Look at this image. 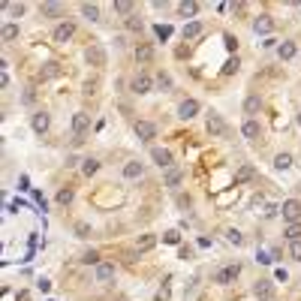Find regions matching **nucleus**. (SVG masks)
Masks as SVG:
<instances>
[{
  "instance_id": "nucleus-29",
  "label": "nucleus",
  "mask_w": 301,
  "mask_h": 301,
  "mask_svg": "<svg viewBox=\"0 0 301 301\" xmlns=\"http://www.w3.org/2000/svg\"><path fill=\"white\" fill-rule=\"evenodd\" d=\"M97 169H100V160H94V157H87V160L81 163V172L87 175V178H91V175H94Z\"/></svg>"
},
{
  "instance_id": "nucleus-1",
  "label": "nucleus",
  "mask_w": 301,
  "mask_h": 301,
  "mask_svg": "<svg viewBox=\"0 0 301 301\" xmlns=\"http://www.w3.org/2000/svg\"><path fill=\"white\" fill-rule=\"evenodd\" d=\"M238 274H241V265H238V262L223 265V268L214 274V283H220V286H229V283H235V280H238Z\"/></svg>"
},
{
  "instance_id": "nucleus-16",
  "label": "nucleus",
  "mask_w": 301,
  "mask_h": 301,
  "mask_svg": "<svg viewBox=\"0 0 301 301\" xmlns=\"http://www.w3.org/2000/svg\"><path fill=\"white\" fill-rule=\"evenodd\" d=\"M181 178H184V172H181L178 166H169V169H166V175H163L166 187H178V184H181Z\"/></svg>"
},
{
  "instance_id": "nucleus-2",
  "label": "nucleus",
  "mask_w": 301,
  "mask_h": 301,
  "mask_svg": "<svg viewBox=\"0 0 301 301\" xmlns=\"http://www.w3.org/2000/svg\"><path fill=\"white\" fill-rule=\"evenodd\" d=\"M151 87H154V79H151V73H136L133 76V81H130V91L133 94H151Z\"/></svg>"
},
{
  "instance_id": "nucleus-34",
  "label": "nucleus",
  "mask_w": 301,
  "mask_h": 301,
  "mask_svg": "<svg viewBox=\"0 0 301 301\" xmlns=\"http://www.w3.org/2000/svg\"><path fill=\"white\" fill-rule=\"evenodd\" d=\"M253 175H256V169H253V166H241V169H238V181H250Z\"/></svg>"
},
{
  "instance_id": "nucleus-31",
  "label": "nucleus",
  "mask_w": 301,
  "mask_h": 301,
  "mask_svg": "<svg viewBox=\"0 0 301 301\" xmlns=\"http://www.w3.org/2000/svg\"><path fill=\"white\" fill-rule=\"evenodd\" d=\"M69 202H73V190H69V187H63V190H58V205H69Z\"/></svg>"
},
{
  "instance_id": "nucleus-12",
  "label": "nucleus",
  "mask_w": 301,
  "mask_h": 301,
  "mask_svg": "<svg viewBox=\"0 0 301 301\" xmlns=\"http://www.w3.org/2000/svg\"><path fill=\"white\" fill-rule=\"evenodd\" d=\"M241 133H244V139H250V141H256V139L262 136V127H259V120H253V118H247V120L241 123Z\"/></svg>"
},
{
  "instance_id": "nucleus-7",
  "label": "nucleus",
  "mask_w": 301,
  "mask_h": 301,
  "mask_svg": "<svg viewBox=\"0 0 301 301\" xmlns=\"http://www.w3.org/2000/svg\"><path fill=\"white\" fill-rule=\"evenodd\" d=\"M73 33H76L73 21H60L55 30H51V40H55V42H66V40H73Z\"/></svg>"
},
{
  "instance_id": "nucleus-6",
  "label": "nucleus",
  "mask_w": 301,
  "mask_h": 301,
  "mask_svg": "<svg viewBox=\"0 0 301 301\" xmlns=\"http://www.w3.org/2000/svg\"><path fill=\"white\" fill-rule=\"evenodd\" d=\"M205 130H208L211 136H226V120H223V115L211 112V115L205 118Z\"/></svg>"
},
{
  "instance_id": "nucleus-3",
  "label": "nucleus",
  "mask_w": 301,
  "mask_h": 301,
  "mask_svg": "<svg viewBox=\"0 0 301 301\" xmlns=\"http://www.w3.org/2000/svg\"><path fill=\"white\" fill-rule=\"evenodd\" d=\"M280 214L286 223H301V202L298 199H286L280 205Z\"/></svg>"
},
{
  "instance_id": "nucleus-46",
  "label": "nucleus",
  "mask_w": 301,
  "mask_h": 301,
  "mask_svg": "<svg viewBox=\"0 0 301 301\" xmlns=\"http://www.w3.org/2000/svg\"><path fill=\"white\" fill-rule=\"evenodd\" d=\"M298 127H301V115H298Z\"/></svg>"
},
{
  "instance_id": "nucleus-21",
  "label": "nucleus",
  "mask_w": 301,
  "mask_h": 301,
  "mask_svg": "<svg viewBox=\"0 0 301 301\" xmlns=\"http://www.w3.org/2000/svg\"><path fill=\"white\" fill-rule=\"evenodd\" d=\"M154 247H157V235H139V241H136L139 253H148V250H154Z\"/></svg>"
},
{
  "instance_id": "nucleus-17",
  "label": "nucleus",
  "mask_w": 301,
  "mask_h": 301,
  "mask_svg": "<svg viewBox=\"0 0 301 301\" xmlns=\"http://www.w3.org/2000/svg\"><path fill=\"white\" fill-rule=\"evenodd\" d=\"M136 60H139V63H151V60H154V48H151L148 42H139V45H136Z\"/></svg>"
},
{
  "instance_id": "nucleus-20",
  "label": "nucleus",
  "mask_w": 301,
  "mask_h": 301,
  "mask_svg": "<svg viewBox=\"0 0 301 301\" xmlns=\"http://www.w3.org/2000/svg\"><path fill=\"white\" fill-rule=\"evenodd\" d=\"M259 109H262V97L259 94H250L244 100V115H256Z\"/></svg>"
},
{
  "instance_id": "nucleus-33",
  "label": "nucleus",
  "mask_w": 301,
  "mask_h": 301,
  "mask_svg": "<svg viewBox=\"0 0 301 301\" xmlns=\"http://www.w3.org/2000/svg\"><path fill=\"white\" fill-rule=\"evenodd\" d=\"M81 262H84V265H100V253H97V250H84V253H81Z\"/></svg>"
},
{
  "instance_id": "nucleus-37",
  "label": "nucleus",
  "mask_w": 301,
  "mask_h": 301,
  "mask_svg": "<svg viewBox=\"0 0 301 301\" xmlns=\"http://www.w3.org/2000/svg\"><path fill=\"white\" fill-rule=\"evenodd\" d=\"M127 30H141V19H139L136 12H133L130 19H127Z\"/></svg>"
},
{
  "instance_id": "nucleus-43",
  "label": "nucleus",
  "mask_w": 301,
  "mask_h": 301,
  "mask_svg": "<svg viewBox=\"0 0 301 301\" xmlns=\"http://www.w3.org/2000/svg\"><path fill=\"white\" fill-rule=\"evenodd\" d=\"M157 84H160V87H172V79L166 73H160V76H157Z\"/></svg>"
},
{
  "instance_id": "nucleus-9",
  "label": "nucleus",
  "mask_w": 301,
  "mask_h": 301,
  "mask_svg": "<svg viewBox=\"0 0 301 301\" xmlns=\"http://www.w3.org/2000/svg\"><path fill=\"white\" fill-rule=\"evenodd\" d=\"M199 109H202L199 100H184V102L178 105V118H181V120H190V118L199 115Z\"/></svg>"
},
{
  "instance_id": "nucleus-24",
  "label": "nucleus",
  "mask_w": 301,
  "mask_h": 301,
  "mask_svg": "<svg viewBox=\"0 0 301 301\" xmlns=\"http://www.w3.org/2000/svg\"><path fill=\"white\" fill-rule=\"evenodd\" d=\"M81 15L87 21H100V6L97 3H81Z\"/></svg>"
},
{
  "instance_id": "nucleus-38",
  "label": "nucleus",
  "mask_w": 301,
  "mask_h": 301,
  "mask_svg": "<svg viewBox=\"0 0 301 301\" xmlns=\"http://www.w3.org/2000/svg\"><path fill=\"white\" fill-rule=\"evenodd\" d=\"M163 241H166V244H181V235L175 232V229H169V232L163 235Z\"/></svg>"
},
{
  "instance_id": "nucleus-19",
  "label": "nucleus",
  "mask_w": 301,
  "mask_h": 301,
  "mask_svg": "<svg viewBox=\"0 0 301 301\" xmlns=\"http://www.w3.org/2000/svg\"><path fill=\"white\" fill-rule=\"evenodd\" d=\"M112 277H115V265H112V262H100V265H97V280H100V283H109Z\"/></svg>"
},
{
  "instance_id": "nucleus-8",
  "label": "nucleus",
  "mask_w": 301,
  "mask_h": 301,
  "mask_svg": "<svg viewBox=\"0 0 301 301\" xmlns=\"http://www.w3.org/2000/svg\"><path fill=\"white\" fill-rule=\"evenodd\" d=\"M253 295L259 301H274V286H271V280H256L253 283Z\"/></svg>"
},
{
  "instance_id": "nucleus-15",
  "label": "nucleus",
  "mask_w": 301,
  "mask_h": 301,
  "mask_svg": "<svg viewBox=\"0 0 301 301\" xmlns=\"http://www.w3.org/2000/svg\"><path fill=\"white\" fill-rule=\"evenodd\" d=\"M205 33V27H202V21H190L187 27H184V42H193V40H199Z\"/></svg>"
},
{
  "instance_id": "nucleus-27",
  "label": "nucleus",
  "mask_w": 301,
  "mask_h": 301,
  "mask_svg": "<svg viewBox=\"0 0 301 301\" xmlns=\"http://www.w3.org/2000/svg\"><path fill=\"white\" fill-rule=\"evenodd\" d=\"M295 51H298V48H295V42H289V40H286V42L277 48V55H280L283 60H289V58H295Z\"/></svg>"
},
{
  "instance_id": "nucleus-18",
  "label": "nucleus",
  "mask_w": 301,
  "mask_h": 301,
  "mask_svg": "<svg viewBox=\"0 0 301 301\" xmlns=\"http://www.w3.org/2000/svg\"><path fill=\"white\" fill-rule=\"evenodd\" d=\"M141 172H145V163H139V160H130L127 166H123V178H141Z\"/></svg>"
},
{
  "instance_id": "nucleus-41",
  "label": "nucleus",
  "mask_w": 301,
  "mask_h": 301,
  "mask_svg": "<svg viewBox=\"0 0 301 301\" xmlns=\"http://www.w3.org/2000/svg\"><path fill=\"white\" fill-rule=\"evenodd\" d=\"M76 235H79V238H87V235H91V226H87V223H79V226H76Z\"/></svg>"
},
{
  "instance_id": "nucleus-14",
  "label": "nucleus",
  "mask_w": 301,
  "mask_h": 301,
  "mask_svg": "<svg viewBox=\"0 0 301 301\" xmlns=\"http://www.w3.org/2000/svg\"><path fill=\"white\" fill-rule=\"evenodd\" d=\"M253 30L256 33H274V19L271 15H259V19H253Z\"/></svg>"
},
{
  "instance_id": "nucleus-44",
  "label": "nucleus",
  "mask_w": 301,
  "mask_h": 301,
  "mask_svg": "<svg viewBox=\"0 0 301 301\" xmlns=\"http://www.w3.org/2000/svg\"><path fill=\"white\" fill-rule=\"evenodd\" d=\"M157 301H169V289H166V286L157 289Z\"/></svg>"
},
{
  "instance_id": "nucleus-25",
  "label": "nucleus",
  "mask_w": 301,
  "mask_h": 301,
  "mask_svg": "<svg viewBox=\"0 0 301 301\" xmlns=\"http://www.w3.org/2000/svg\"><path fill=\"white\" fill-rule=\"evenodd\" d=\"M283 235H286V241H301V223H289L283 229Z\"/></svg>"
},
{
  "instance_id": "nucleus-22",
  "label": "nucleus",
  "mask_w": 301,
  "mask_h": 301,
  "mask_svg": "<svg viewBox=\"0 0 301 301\" xmlns=\"http://www.w3.org/2000/svg\"><path fill=\"white\" fill-rule=\"evenodd\" d=\"M40 12L45 15V19H58V15L63 12V6H60V3H55V0H48V3H42V6H40Z\"/></svg>"
},
{
  "instance_id": "nucleus-30",
  "label": "nucleus",
  "mask_w": 301,
  "mask_h": 301,
  "mask_svg": "<svg viewBox=\"0 0 301 301\" xmlns=\"http://www.w3.org/2000/svg\"><path fill=\"white\" fill-rule=\"evenodd\" d=\"M3 9H9L15 19H19V15H24V3H9V0H3V3H0Z\"/></svg>"
},
{
  "instance_id": "nucleus-11",
  "label": "nucleus",
  "mask_w": 301,
  "mask_h": 301,
  "mask_svg": "<svg viewBox=\"0 0 301 301\" xmlns=\"http://www.w3.org/2000/svg\"><path fill=\"white\" fill-rule=\"evenodd\" d=\"M30 127H33V133H45L48 127H51V115L48 112H37V115H33V120H30Z\"/></svg>"
},
{
  "instance_id": "nucleus-4",
  "label": "nucleus",
  "mask_w": 301,
  "mask_h": 301,
  "mask_svg": "<svg viewBox=\"0 0 301 301\" xmlns=\"http://www.w3.org/2000/svg\"><path fill=\"white\" fill-rule=\"evenodd\" d=\"M84 58H87V63L91 66H105V60H109V55H105V48L100 45V42H94V45H87V51H84Z\"/></svg>"
},
{
  "instance_id": "nucleus-39",
  "label": "nucleus",
  "mask_w": 301,
  "mask_h": 301,
  "mask_svg": "<svg viewBox=\"0 0 301 301\" xmlns=\"http://www.w3.org/2000/svg\"><path fill=\"white\" fill-rule=\"evenodd\" d=\"M157 37H160V40H169V37H172V27H169V24H157Z\"/></svg>"
},
{
  "instance_id": "nucleus-23",
  "label": "nucleus",
  "mask_w": 301,
  "mask_h": 301,
  "mask_svg": "<svg viewBox=\"0 0 301 301\" xmlns=\"http://www.w3.org/2000/svg\"><path fill=\"white\" fill-rule=\"evenodd\" d=\"M178 12H181V19H193V15L199 12V3H196V0H187V3H178Z\"/></svg>"
},
{
  "instance_id": "nucleus-32",
  "label": "nucleus",
  "mask_w": 301,
  "mask_h": 301,
  "mask_svg": "<svg viewBox=\"0 0 301 301\" xmlns=\"http://www.w3.org/2000/svg\"><path fill=\"white\" fill-rule=\"evenodd\" d=\"M274 166H277V169H289V166H292V157H289V154H277V157H274Z\"/></svg>"
},
{
  "instance_id": "nucleus-26",
  "label": "nucleus",
  "mask_w": 301,
  "mask_h": 301,
  "mask_svg": "<svg viewBox=\"0 0 301 301\" xmlns=\"http://www.w3.org/2000/svg\"><path fill=\"white\" fill-rule=\"evenodd\" d=\"M0 37H3V42H12V40H19V24H3V33H0Z\"/></svg>"
},
{
  "instance_id": "nucleus-42",
  "label": "nucleus",
  "mask_w": 301,
  "mask_h": 301,
  "mask_svg": "<svg viewBox=\"0 0 301 301\" xmlns=\"http://www.w3.org/2000/svg\"><path fill=\"white\" fill-rule=\"evenodd\" d=\"M223 73H226V76H232V73H238V58H235V60H229V63L223 66Z\"/></svg>"
},
{
  "instance_id": "nucleus-45",
  "label": "nucleus",
  "mask_w": 301,
  "mask_h": 301,
  "mask_svg": "<svg viewBox=\"0 0 301 301\" xmlns=\"http://www.w3.org/2000/svg\"><path fill=\"white\" fill-rule=\"evenodd\" d=\"M84 94H87V97L97 94V81H87V84H84Z\"/></svg>"
},
{
  "instance_id": "nucleus-28",
  "label": "nucleus",
  "mask_w": 301,
  "mask_h": 301,
  "mask_svg": "<svg viewBox=\"0 0 301 301\" xmlns=\"http://www.w3.org/2000/svg\"><path fill=\"white\" fill-rule=\"evenodd\" d=\"M115 12L130 19V15H133V3H130V0H115Z\"/></svg>"
},
{
  "instance_id": "nucleus-5",
  "label": "nucleus",
  "mask_w": 301,
  "mask_h": 301,
  "mask_svg": "<svg viewBox=\"0 0 301 301\" xmlns=\"http://www.w3.org/2000/svg\"><path fill=\"white\" fill-rule=\"evenodd\" d=\"M87 127H91V115H84V112H76L73 115V141H76V145H79V141H81V136L87 133Z\"/></svg>"
},
{
  "instance_id": "nucleus-13",
  "label": "nucleus",
  "mask_w": 301,
  "mask_h": 301,
  "mask_svg": "<svg viewBox=\"0 0 301 301\" xmlns=\"http://www.w3.org/2000/svg\"><path fill=\"white\" fill-rule=\"evenodd\" d=\"M136 136L141 139V141H151L154 136H157V127L151 120H136Z\"/></svg>"
},
{
  "instance_id": "nucleus-40",
  "label": "nucleus",
  "mask_w": 301,
  "mask_h": 301,
  "mask_svg": "<svg viewBox=\"0 0 301 301\" xmlns=\"http://www.w3.org/2000/svg\"><path fill=\"white\" fill-rule=\"evenodd\" d=\"M51 76H58V63H45V69H42V79H51Z\"/></svg>"
},
{
  "instance_id": "nucleus-10",
  "label": "nucleus",
  "mask_w": 301,
  "mask_h": 301,
  "mask_svg": "<svg viewBox=\"0 0 301 301\" xmlns=\"http://www.w3.org/2000/svg\"><path fill=\"white\" fill-rule=\"evenodd\" d=\"M151 160L160 166V169L175 166V163H172V151H169V148H151Z\"/></svg>"
},
{
  "instance_id": "nucleus-36",
  "label": "nucleus",
  "mask_w": 301,
  "mask_h": 301,
  "mask_svg": "<svg viewBox=\"0 0 301 301\" xmlns=\"http://www.w3.org/2000/svg\"><path fill=\"white\" fill-rule=\"evenodd\" d=\"M289 256L301 262V241H289Z\"/></svg>"
},
{
  "instance_id": "nucleus-35",
  "label": "nucleus",
  "mask_w": 301,
  "mask_h": 301,
  "mask_svg": "<svg viewBox=\"0 0 301 301\" xmlns=\"http://www.w3.org/2000/svg\"><path fill=\"white\" fill-rule=\"evenodd\" d=\"M226 238H229V244H244V235L238 229H226Z\"/></svg>"
}]
</instances>
